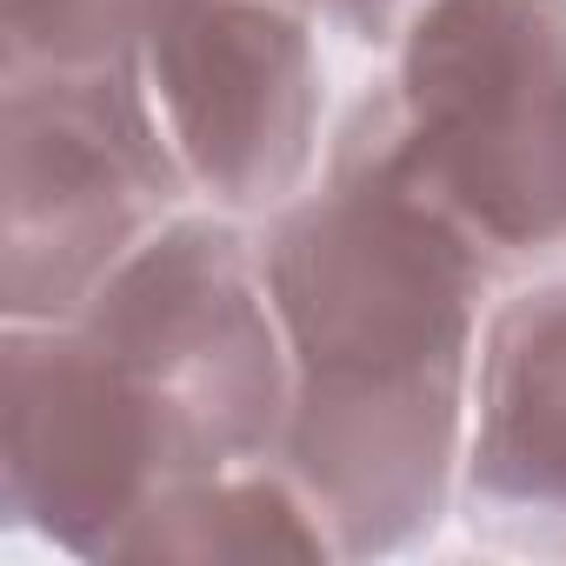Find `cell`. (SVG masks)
Returning <instances> with one entry per match:
<instances>
[{"mask_svg":"<svg viewBox=\"0 0 566 566\" xmlns=\"http://www.w3.org/2000/svg\"><path fill=\"white\" fill-rule=\"evenodd\" d=\"M314 21L307 0H160L127 54L187 187L227 213L280 207L314 167Z\"/></svg>","mask_w":566,"mask_h":566,"instance_id":"6","label":"cell"},{"mask_svg":"<svg viewBox=\"0 0 566 566\" xmlns=\"http://www.w3.org/2000/svg\"><path fill=\"white\" fill-rule=\"evenodd\" d=\"M193 433L207 473L266 467L287 427V340L260 253L220 220H167L74 314Z\"/></svg>","mask_w":566,"mask_h":566,"instance_id":"5","label":"cell"},{"mask_svg":"<svg viewBox=\"0 0 566 566\" xmlns=\"http://www.w3.org/2000/svg\"><path fill=\"white\" fill-rule=\"evenodd\" d=\"M467 526L506 553H566V280L506 301L486 327Z\"/></svg>","mask_w":566,"mask_h":566,"instance_id":"7","label":"cell"},{"mask_svg":"<svg viewBox=\"0 0 566 566\" xmlns=\"http://www.w3.org/2000/svg\"><path fill=\"white\" fill-rule=\"evenodd\" d=\"M360 107L400 187L493 280L566 253V0H427Z\"/></svg>","mask_w":566,"mask_h":566,"instance_id":"2","label":"cell"},{"mask_svg":"<svg viewBox=\"0 0 566 566\" xmlns=\"http://www.w3.org/2000/svg\"><path fill=\"white\" fill-rule=\"evenodd\" d=\"M114 559H340L314 506L280 467H240L187 480L154 500L114 546Z\"/></svg>","mask_w":566,"mask_h":566,"instance_id":"8","label":"cell"},{"mask_svg":"<svg viewBox=\"0 0 566 566\" xmlns=\"http://www.w3.org/2000/svg\"><path fill=\"white\" fill-rule=\"evenodd\" d=\"M287 340V427L273 467L340 559L400 553L447 513L467 347L486 266L400 187L367 107L347 114L327 187L260 247Z\"/></svg>","mask_w":566,"mask_h":566,"instance_id":"1","label":"cell"},{"mask_svg":"<svg viewBox=\"0 0 566 566\" xmlns=\"http://www.w3.org/2000/svg\"><path fill=\"white\" fill-rule=\"evenodd\" d=\"M160 0H0L8 74L41 67H114L140 48Z\"/></svg>","mask_w":566,"mask_h":566,"instance_id":"9","label":"cell"},{"mask_svg":"<svg viewBox=\"0 0 566 566\" xmlns=\"http://www.w3.org/2000/svg\"><path fill=\"white\" fill-rule=\"evenodd\" d=\"M307 8H314L321 21H334L340 34L380 48V41H400V34H407V21L427 8V0H307Z\"/></svg>","mask_w":566,"mask_h":566,"instance_id":"10","label":"cell"},{"mask_svg":"<svg viewBox=\"0 0 566 566\" xmlns=\"http://www.w3.org/2000/svg\"><path fill=\"white\" fill-rule=\"evenodd\" d=\"M187 480H213L167 394L87 321H8L0 347V506L81 559Z\"/></svg>","mask_w":566,"mask_h":566,"instance_id":"4","label":"cell"},{"mask_svg":"<svg viewBox=\"0 0 566 566\" xmlns=\"http://www.w3.org/2000/svg\"><path fill=\"white\" fill-rule=\"evenodd\" d=\"M0 160L8 321H74L193 193L127 61L8 74Z\"/></svg>","mask_w":566,"mask_h":566,"instance_id":"3","label":"cell"}]
</instances>
